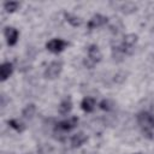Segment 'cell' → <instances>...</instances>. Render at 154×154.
<instances>
[{"label": "cell", "instance_id": "2e32d148", "mask_svg": "<svg viewBox=\"0 0 154 154\" xmlns=\"http://www.w3.org/2000/svg\"><path fill=\"white\" fill-rule=\"evenodd\" d=\"M7 124H8L13 130H16L17 132H23V131L25 130L24 123H22V122L18 120V119H10V120L7 122Z\"/></svg>", "mask_w": 154, "mask_h": 154}, {"label": "cell", "instance_id": "5b68a950", "mask_svg": "<svg viewBox=\"0 0 154 154\" xmlns=\"http://www.w3.org/2000/svg\"><path fill=\"white\" fill-rule=\"evenodd\" d=\"M4 35H5V38H6V42L8 46H14L18 41V36H19V32L16 28L13 26H6L4 29Z\"/></svg>", "mask_w": 154, "mask_h": 154}, {"label": "cell", "instance_id": "ba28073f", "mask_svg": "<svg viewBox=\"0 0 154 154\" xmlns=\"http://www.w3.org/2000/svg\"><path fill=\"white\" fill-rule=\"evenodd\" d=\"M87 58H89L91 61H94L95 64L100 63L101 59H102V54H101V51L100 48L96 46V45H90L88 47V55Z\"/></svg>", "mask_w": 154, "mask_h": 154}, {"label": "cell", "instance_id": "9a60e30c", "mask_svg": "<svg viewBox=\"0 0 154 154\" xmlns=\"http://www.w3.org/2000/svg\"><path fill=\"white\" fill-rule=\"evenodd\" d=\"M114 106H116V103H114V101L111 100V99H103V100L99 103V107H100L101 109L106 111V112L113 111V109H114Z\"/></svg>", "mask_w": 154, "mask_h": 154}, {"label": "cell", "instance_id": "7a4b0ae2", "mask_svg": "<svg viewBox=\"0 0 154 154\" xmlns=\"http://www.w3.org/2000/svg\"><path fill=\"white\" fill-rule=\"evenodd\" d=\"M61 70H63V63H61L60 60H54V61H52V63L46 67L43 75H45V77L48 78V79H54V78H57V77L60 75Z\"/></svg>", "mask_w": 154, "mask_h": 154}, {"label": "cell", "instance_id": "5bb4252c", "mask_svg": "<svg viewBox=\"0 0 154 154\" xmlns=\"http://www.w3.org/2000/svg\"><path fill=\"white\" fill-rule=\"evenodd\" d=\"M35 112H36V106H35L34 103H29V105H26V106L23 108L22 116H23L24 118H26V119H30V118L34 117Z\"/></svg>", "mask_w": 154, "mask_h": 154}, {"label": "cell", "instance_id": "7c38bea8", "mask_svg": "<svg viewBox=\"0 0 154 154\" xmlns=\"http://www.w3.org/2000/svg\"><path fill=\"white\" fill-rule=\"evenodd\" d=\"M71 109H72V102H71L70 99L63 100V101L60 102V105L58 106V111H59V113H60L61 116L69 114V113L71 112Z\"/></svg>", "mask_w": 154, "mask_h": 154}, {"label": "cell", "instance_id": "9c48e42d", "mask_svg": "<svg viewBox=\"0 0 154 154\" xmlns=\"http://www.w3.org/2000/svg\"><path fill=\"white\" fill-rule=\"evenodd\" d=\"M13 72V65L10 61H5L0 66V79L1 82H5Z\"/></svg>", "mask_w": 154, "mask_h": 154}, {"label": "cell", "instance_id": "277c9868", "mask_svg": "<svg viewBox=\"0 0 154 154\" xmlns=\"http://www.w3.org/2000/svg\"><path fill=\"white\" fill-rule=\"evenodd\" d=\"M66 46L67 42L61 38H52L46 43V48L52 53H60L61 51L65 49Z\"/></svg>", "mask_w": 154, "mask_h": 154}, {"label": "cell", "instance_id": "52a82bcc", "mask_svg": "<svg viewBox=\"0 0 154 154\" xmlns=\"http://www.w3.org/2000/svg\"><path fill=\"white\" fill-rule=\"evenodd\" d=\"M77 124H78L77 117H69L67 119H64L58 123V129L61 131H71L77 126Z\"/></svg>", "mask_w": 154, "mask_h": 154}, {"label": "cell", "instance_id": "e0dca14e", "mask_svg": "<svg viewBox=\"0 0 154 154\" xmlns=\"http://www.w3.org/2000/svg\"><path fill=\"white\" fill-rule=\"evenodd\" d=\"M18 7H19L18 1H6V2H4V8L7 12H14L16 10H18Z\"/></svg>", "mask_w": 154, "mask_h": 154}, {"label": "cell", "instance_id": "30bf717a", "mask_svg": "<svg viewBox=\"0 0 154 154\" xmlns=\"http://www.w3.org/2000/svg\"><path fill=\"white\" fill-rule=\"evenodd\" d=\"M95 106H96V101H95V99L94 97H91V96H85V97H83V100L81 101V108L84 111V112H93L94 111V108H95Z\"/></svg>", "mask_w": 154, "mask_h": 154}, {"label": "cell", "instance_id": "6da1fadb", "mask_svg": "<svg viewBox=\"0 0 154 154\" xmlns=\"http://www.w3.org/2000/svg\"><path fill=\"white\" fill-rule=\"evenodd\" d=\"M137 40H138V37H137L136 34H126L123 37V41L119 45V47L122 48V51L125 55L132 54V52L135 49V46L137 43Z\"/></svg>", "mask_w": 154, "mask_h": 154}, {"label": "cell", "instance_id": "4fadbf2b", "mask_svg": "<svg viewBox=\"0 0 154 154\" xmlns=\"http://www.w3.org/2000/svg\"><path fill=\"white\" fill-rule=\"evenodd\" d=\"M64 17H65V19L67 20V23H70L72 26H78V25L82 24V19H81L78 16H76V14L65 12V13H64Z\"/></svg>", "mask_w": 154, "mask_h": 154}, {"label": "cell", "instance_id": "8992f818", "mask_svg": "<svg viewBox=\"0 0 154 154\" xmlns=\"http://www.w3.org/2000/svg\"><path fill=\"white\" fill-rule=\"evenodd\" d=\"M107 22H108V18H107L106 16H102V14L97 13V14H94V16L89 19L87 26H88L89 30H93V29H95V28H100V26L105 25Z\"/></svg>", "mask_w": 154, "mask_h": 154}, {"label": "cell", "instance_id": "3957f363", "mask_svg": "<svg viewBox=\"0 0 154 154\" xmlns=\"http://www.w3.org/2000/svg\"><path fill=\"white\" fill-rule=\"evenodd\" d=\"M137 123L143 128V130L146 129H152L154 126V116H152L148 112H140L137 114Z\"/></svg>", "mask_w": 154, "mask_h": 154}, {"label": "cell", "instance_id": "8fae6325", "mask_svg": "<svg viewBox=\"0 0 154 154\" xmlns=\"http://www.w3.org/2000/svg\"><path fill=\"white\" fill-rule=\"evenodd\" d=\"M85 141H87V135L84 132L79 131V132H76L75 135H72V137H71V146L73 148H77V147H81Z\"/></svg>", "mask_w": 154, "mask_h": 154}, {"label": "cell", "instance_id": "ac0fdd59", "mask_svg": "<svg viewBox=\"0 0 154 154\" xmlns=\"http://www.w3.org/2000/svg\"><path fill=\"white\" fill-rule=\"evenodd\" d=\"M83 64H84V66H85L87 69H93V67L96 65L94 61H91V60H90L89 58H87V57H85V59L83 60Z\"/></svg>", "mask_w": 154, "mask_h": 154}]
</instances>
